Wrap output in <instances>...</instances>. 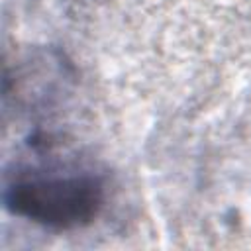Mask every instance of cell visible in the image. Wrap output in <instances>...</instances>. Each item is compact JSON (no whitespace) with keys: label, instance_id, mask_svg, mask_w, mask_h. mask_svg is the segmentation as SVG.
<instances>
[{"label":"cell","instance_id":"obj_1","mask_svg":"<svg viewBox=\"0 0 251 251\" xmlns=\"http://www.w3.org/2000/svg\"><path fill=\"white\" fill-rule=\"evenodd\" d=\"M102 196V182L82 175L20 180L6 190L4 200L18 216L53 227H75L98 214Z\"/></svg>","mask_w":251,"mask_h":251}]
</instances>
